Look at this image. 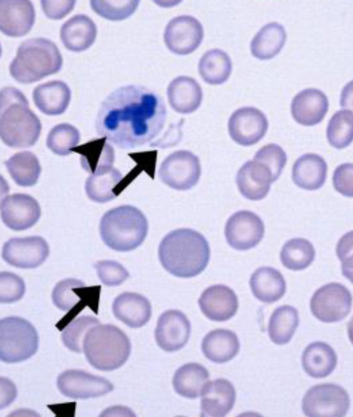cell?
Returning a JSON list of instances; mask_svg holds the SVG:
<instances>
[{
    "mask_svg": "<svg viewBox=\"0 0 353 417\" xmlns=\"http://www.w3.org/2000/svg\"><path fill=\"white\" fill-rule=\"evenodd\" d=\"M254 159L262 161L270 167L275 181L280 176L287 162L285 152L275 143H270L261 148L256 152Z\"/></svg>",
    "mask_w": 353,
    "mask_h": 417,
    "instance_id": "45",
    "label": "cell"
},
{
    "mask_svg": "<svg viewBox=\"0 0 353 417\" xmlns=\"http://www.w3.org/2000/svg\"><path fill=\"white\" fill-rule=\"evenodd\" d=\"M235 399V389L228 380L219 378L208 382L201 393V416H224L233 408Z\"/></svg>",
    "mask_w": 353,
    "mask_h": 417,
    "instance_id": "23",
    "label": "cell"
},
{
    "mask_svg": "<svg viewBox=\"0 0 353 417\" xmlns=\"http://www.w3.org/2000/svg\"><path fill=\"white\" fill-rule=\"evenodd\" d=\"M112 308L118 320L132 328L145 325L152 315V307L148 299L134 292L119 294L114 298Z\"/></svg>",
    "mask_w": 353,
    "mask_h": 417,
    "instance_id": "25",
    "label": "cell"
},
{
    "mask_svg": "<svg viewBox=\"0 0 353 417\" xmlns=\"http://www.w3.org/2000/svg\"><path fill=\"white\" fill-rule=\"evenodd\" d=\"M97 29L94 21L87 15L79 14L66 21L60 30V39L63 45L72 52L88 49L94 42Z\"/></svg>",
    "mask_w": 353,
    "mask_h": 417,
    "instance_id": "27",
    "label": "cell"
},
{
    "mask_svg": "<svg viewBox=\"0 0 353 417\" xmlns=\"http://www.w3.org/2000/svg\"><path fill=\"white\" fill-rule=\"evenodd\" d=\"M340 105L353 112V80L343 88L340 96Z\"/></svg>",
    "mask_w": 353,
    "mask_h": 417,
    "instance_id": "50",
    "label": "cell"
},
{
    "mask_svg": "<svg viewBox=\"0 0 353 417\" xmlns=\"http://www.w3.org/2000/svg\"><path fill=\"white\" fill-rule=\"evenodd\" d=\"M209 377L208 371L203 365L194 363H187L176 370L172 385L178 394L194 399L201 395Z\"/></svg>",
    "mask_w": 353,
    "mask_h": 417,
    "instance_id": "34",
    "label": "cell"
},
{
    "mask_svg": "<svg viewBox=\"0 0 353 417\" xmlns=\"http://www.w3.org/2000/svg\"><path fill=\"white\" fill-rule=\"evenodd\" d=\"M49 253L48 243L38 236L10 238L2 248L3 259L12 266L23 269L39 267Z\"/></svg>",
    "mask_w": 353,
    "mask_h": 417,
    "instance_id": "15",
    "label": "cell"
},
{
    "mask_svg": "<svg viewBox=\"0 0 353 417\" xmlns=\"http://www.w3.org/2000/svg\"><path fill=\"white\" fill-rule=\"evenodd\" d=\"M284 27L277 22L263 26L250 43L252 54L258 59L268 60L274 57L282 50L286 41Z\"/></svg>",
    "mask_w": 353,
    "mask_h": 417,
    "instance_id": "33",
    "label": "cell"
},
{
    "mask_svg": "<svg viewBox=\"0 0 353 417\" xmlns=\"http://www.w3.org/2000/svg\"><path fill=\"white\" fill-rule=\"evenodd\" d=\"M202 313L210 320L223 322L236 313L238 298L234 292L223 285H214L206 288L198 300Z\"/></svg>",
    "mask_w": 353,
    "mask_h": 417,
    "instance_id": "20",
    "label": "cell"
},
{
    "mask_svg": "<svg viewBox=\"0 0 353 417\" xmlns=\"http://www.w3.org/2000/svg\"><path fill=\"white\" fill-rule=\"evenodd\" d=\"M39 337L36 329L26 319L8 316L0 321V358L6 363H16L30 358L37 351Z\"/></svg>",
    "mask_w": 353,
    "mask_h": 417,
    "instance_id": "7",
    "label": "cell"
},
{
    "mask_svg": "<svg viewBox=\"0 0 353 417\" xmlns=\"http://www.w3.org/2000/svg\"><path fill=\"white\" fill-rule=\"evenodd\" d=\"M63 59L59 48L46 38H32L18 48L9 66L10 74L21 83H32L58 72Z\"/></svg>",
    "mask_w": 353,
    "mask_h": 417,
    "instance_id": "5",
    "label": "cell"
},
{
    "mask_svg": "<svg viewBox=\"0 0 353 417\" xmlns=\"http://www.w3.org/2000/svg\"><path fill=\"white\" fill-rule=\"evenodd\" d=\"M264 232L261 218L249 210L235 212L230 216L225 226L227 243L233 249L240 251L256 246L262 240Z\"/></svg>",
    "mask_w": 353,
    "mask_h": 417,
    "instance_id": "13",
    "label": "cell"
},
{
    "mask_svg": "<svg viewBox=\"0 0 353 417\" xmlns=\"http://www.w3.org/2000/svg\"><path fill=\"white\" fill-rule=\"evenodd\" d=\"M5 381H6V386H3V383H1V385L6 388V391L5 392L4 394H1V398H3L4 396H6L4 400L1 402V408H3L4 406L8 405L14 400L10 395H8V393L16 395V388H15L14 385L7 378H5Z\"/></svg>",
    "mask_w": 353,
    "mask_h": 417,
    "instance_id": "51",
    "label": "cell"
},
{
    "mask_svg": "<svg viewBox=\"0 0 353 417\" xmlns=\"http://www.w3.org/2000/svg\"><path fill=\"white\" fill-rule=\"evenodd\" d=\"M327 163L324 159L314 153L301 155L294 162L292 179L295 185L306 190H316L325 183Z\"/></svg>",
    "mask_w": 353,
    "mask_h": 417,
    "instance_id": "29",
    "label": "cell"
},
{
    "mask_svg": "<svg viewBox=\"0 0 353 417\" xmlns=\"http://www.w3.org/2000/svg\"><path fill=\"white\" fill-rule=\"evenodd\" d=\"M352 296L343 285L330 283L319 288L310 300L312 314L324 323H336L350 312Z\"/></svg>",
    "mask_w": 353,
    "mask_h": 417,
    "instance_id": "10",
    "label": "cell"
},
{
    "mask_svg": "<svg viewBox=\"0 0 353 417\" xmlns=\"http://www.w3.org/2000/svg\"><path fill=\"white\" fill-rule=\"evenodd\" d=\"M191 332L187 316L177 309H169L159 316L154 331L157 345L168 352L181 349L188 343Z\"/></svg>",
    "mask_w": 353,
    "mask_h": 417,
    "instance_id": "18",
    "label": "cell"
},
{
    "mask_svg": "<svg viewBox=\"0 0 353 417\" xmlns=\"http://www.w3.org/2000/svg\"><path fill=\"white\" fill-rule=\"evenodd\" d=\"M148 231L144 214L130 205L107 211L101 217L99 232L102 241L110 249L129 252L140 246Z\"/></svg>",
    "mask_w": 353,
    "mask_h": 417,
    "instance_id": "4",
    "label": "cell"
},
{
    "mask_svg": "<svg viewBox=\"0 0 353 417\" xmlns=\"http://www.w3.org/2000/svg\"><path fill=\"white\" fill-rule=\"evenodd\" d=\"M299 324L298 310L290 305L277 307L272 314L268 327L271 340L276 345H285L292 338Z\"/></svg>",
    "mask_w": 353,
    "mask_h": 417,
    "instance_id": "38",
    "label": "cell"
},
{
    "mask_svg": "<svg viewBox=\"0 0 353 417\" xmlns=\"http://www.w3.org/2000/svg\"><path fill=\"white\" fill-rule=\"evenodd\" d=\"M41 207L30 195L15 193L3 198L1 202V216L3 223L14 231L30 228L41 216Z\"/></svg>",
    "mask_w": 353,
    "mask_h": 417,
    "instance_id": "17",
    "label": "cell"
},
{
    "mask_svg": "<svg viewBox=\"0 0 353 417\" xmlns=\"http://www.w3.org/2000/svg\"><path fill=\"white\" fill-rule=\"evenodd\" d=\"M336 252L341 262L353 255V230L345 233L339 239Z\"/></svg>",
    "mask_w": 353,
    "mask_h": 417,
    "instance_id": "49",
    "label": "cell"
},
{
    "mask_svg": "<svg viewBox=\"0 0 353 417\" xmlns=\"http://www.w3.org/2000/svg\"><path fill=\"white\" fill-rule=\"evenodd\" d=\"M139 1H90L94 12L111 21H121L130 17L138 7Z\"/></svg>",
    "mask_w": 353,
    "mask_h": 417,
    "instance_id": "43",
    "label": "cell"
},
{
    "mask_svg": "<svg viewBox=\"0 0 353 417\" xmlns=\"http://www.w3.org/2000/svg\"><path fill=\"white\" fill-rule=\"evenodd\" d=\"M80 141V133L73 125L63 123L54 126L49 132L47 147L55 154L66 156L70 154Z\"/></svg>",
    "mask_w": 353,
    "mask_h": 417,
    "instance_id": "41",
    "label": "cell"
},
{
    "mask_svg": "<svg viewBox=\"0 0 353 417\" xmlns=\"http://www.w3.org/2000/svg\"><path fill=\"white\" fill-rule=\"evenodd\" d=\"M304 371L315 378H325L334 370L337 357L334 350L327 343L313 342L306 347L302 354Z\"/></svg>",
    "mask_w": 353,
    "mask_h": 417,
    "instance_id": "32",
    "label": "cell"
},
{
    "mask_svg": "<svg viewBox=\"0 0 353 417\" xmlns=\"http://www.w3.org/2000/svg\"><path fill=\"white\" fill-rule=\"evenodd\" d=\"M350 406L347 392L333 383L317 385L310 388L302 400V410L310 417H341Z\"/></svg>",
    "mask_w": 353,
    "mask_h": 417,
    "instance_id": "8",
    "label": "cell"
},
{
    "mask_svg": "<svg viewBox=\"0 0 353 417\" xmlns=\"http://www.w3.org/2000/svg\"><path fill=\"white\" fill-rule=\"evenodd\" d=\"M268 128V121L265 115L260 110L251 106L235 110L228 123L231 139L243 146L258 143L265 136Z\"/></svg>",
    "mask_w": 353,
    "mask_h": 417,
    "instance_id": "16",
    "label": "cell"
},
{
    "mask_svg": "<svg viewBox=\"0 0 353 417\" xmlns=\"http://www.w3.org/2000/svg\"><path fill=\"white\" fill-rule=\"evenodd\" d=\"M334 189L343 196L353 198V163L339 165L332 177Z\"/></svg>",
    "mask_w": 353,
    "mask_h": 417,
    "instance_id": "47",
    "label": "cell"
},
{
    "mask_svg": "<svg viewBox=\"0 0 353 417\" xmlns=\"http://www.w3.org/2000/svg\"><path fill=\"white\" fill-rule=\"evenodd\" d=\"M26 292L23 280L9 272L0 273V302L11 303L20 300Z\"/></svg>",
    "mask_w": 353,
    "mask_h": 417,
    "instance_id": "46",
    "label": "cell"
},
{
    "mask_svg": "<svg viewBox=\"0 0 353 417\" xmlns=\"http://www.w3.org/2000/svg\"><path fill=\"white\" fill-rule=\"evenodd\" d=\"M329 101L323 92L316 88H306L297 93L292 100L291 114L299 124L312 126L325 117Z\"/></svg>",
    "mask_w": 353,
    "mask_h": 417,
    "instance_id": "22",
    "label": "cell"
},
{
    "mask_svg": "<svg viewBox=\"0 0 353 417\" xmlns=\"http://www.w3.org/2000/svg\"><path fill=\"white\" fill-rule=\"evenodd\" d=\"M83 352L88 363L101 371H112L128 359L131 343L127 335L112 325H97L86 334Z\"/></svg>",
    "mask_w": 353,
    "mask_h": 417,
    "instance_id": "6",
    "label": "cell"
},
{
    "mask_svg": "<svg viewBox=\"0 0 353 417\" xmlns=\"http://www.w3.org/2000/svg\"><path fill=\"white\" fill-rule=\"evenodd\" d=\"M100 289V286L85 287L83 282L73 278L57 283L52 292V302L58 309L68 312L57 327L67 325L85 305L90 306L91 301L98 302Z\"/></svg>",
    "mask_w": 353,
    "mask_h": 417,
    "instance_id": "11",
    "label": "cell"
},
{
    "mask_svg": "<svg viewBox=\"0 0 353 417\" xmlns=\"http://www.w3.org/2000/svg\"><path fill=\"white\" fill-rule=\"evenodd\" d=\"M201 173L199 159L188 150H177L161 163L159 176L168 187L176 190H188L198 183Z\"/></svg>",
    "mask_w": 353,
    "mask_h": 417,
    "instance_id": "9",
    "label": "cell"
},
{
    "mask_svg": "<svg viewBox=\"0 0 353 417\" xmlns=\"http://www.w3.org/2000/svg\"><path fill=\"white\" fill-rule=\"evenodd\" d=\"M240 343L236 334L228 329H216L203 338L201 349L210 361L223 363L232 360L239 352Z\"/></svg>",
    "mask_w": 353,
    "mask_h": 417,
    "instance_id": "31",
    "label": "cell"
},
{
    "mask_svg": "<svg viewBox=\"0 0 353 417\" xmlns=\"http://www.w3.org/2000/svg\"><path fill=\"white\" fill-rule=\"evenodd\" d=\"M123 179L120 171L114 167L97 175H90L85 181L88 197L97 203H104L115 199L121 192L119 185Z\"/></svg>",
    "mask_w": 353,
    "mask_h": 417,
    "instance_id": "37",
    "label": "cell"
},
{
    "mask_svg": "<svg viewBox=\"0 0 353 417\" xmlns=\"http://www.w3.org/2000/svg\"><path fill=\"white\" fill-rule=\"evenodd\" d=\"M57 385L63 396L72 399L97 398L114 389L113 385L105 378L79 369H68L61 373Z\"/></svg>",
    "mask_w": 353,
    "mask_h": 417,
    "instance_id": "14",
    "label": "cell"
},
{
    "mask_svg": "<svg viewBox=\"0 0 353 417\" xmlns=\"http://www.w3.org/2000/svg\"><path fill=\"white\" fill-rule=\"evenodd\" d=\"M275 181L270 167L261 161L253 159L245 162L239 170L236 182L241 194L246 199L259 201L265 198Z\"/></svg>",
    "mask_w": 353,
    "mask_h": 417,
    "instance_id": "19",
    "label": "cell"
},
{
    "mask_svg": "<svg viewBox=\"0 0 353 417\" xmlns=\"http://www.w3.org/2000/svg\"><path fill=\"white\" fill-rule=\"evenodd\" d=\"M5 165L13 181L22 187L35 185L41 172L38 158L30 151L14 154L5 162Z\"/></svg>",
    "mask_w": 353,
    "mask_h": 417,
    "instance_id": "36",
    "label": "cell"
},
{
    "mask_svg": "<svg viewBox=\"0 0 353 417\" xmlns=\"http://www.w3.org/2000/svg\"><path fill=\"white\" fill-rule=\"evenodd\" d=\"M315 258L313 245L307 239L294 238L282 247L280 259L283 265L293 271L303 270L309 267Z\"/></svg>",
    "mask_w": 353,
    "mask_h": 417,
    "instance_id": "39",
    "label": "cell"
},
{
    "mask_svg": "<svg viewBox=\"0 0 353 417\" xmlns=\"http://www.w3.org/2000/svg\"><path fill=\"white\" fill-rule=\"evenodd\" d=\"M347 334L349 339L353 345V316L351 318L347 325Z\"/></svg>",
    "mask_w": 353,
    "mask_h": 417,
    "instance_id": "53",
    "label": "cell"
},
{
    "mask_svg": "<svg viewBox=\"0 0 353 417\" xmlns=\"http://www.w3.org/2000/svg\"><path fill=\"white\" fill-rule=\"evenodd\" d=\"M34 20L35 11L30 1H0V29L4 34L13 37L24 36L32 28Z\"/></svg>",
    "mask_w": 353,
    "mask_h": 417,
    "instance_id": "21",
    "label": "cell"
},
{
    "mask_svg": "<svg viewBox=\"0 0 353 417\" xmlns=\"http://www.w3.org/2000/svg\"><path fill=\"white\" fill-rule=\"evenodd\" d=\"M326 136L330 145L336 149L347 147L353 141V112L336 111L327 123Z\"/></svg>",
    "mask_w": 353,
    "mask_h": 417,
    "instance_id": "40",
    "label": "cell"
},
{
    "mask_svg": "<svg viewBox=\"0 0 353 417\" xmlns=\"http://www.w3.org/2000/svg\"><path fill=\"white\" fill-rule=\"evenodd\" d=\"M341 263V271L343 276L353 284V255Z\"/></svg>",
    "mask_w": 353,
    "mask_h": 417,
    "instance_id": "52",
    "label": "cell"
},
{
    "mask_svg": "<svg viewBox=\"0 0 353 417\" xmlns=\"http://www.w3.org/2000/svg\"><path fill=\"white\" fill-rule=\"evenodd\" d=\"M254 296L260 301L272 303L281 298L286 291V283L282 274L272 267H261L250 279Z\"/></svg>",
    "mask_w": 353,
    "mask_h": 417,
    "instance_id": "30",
    "label": "cell"
},
{
    "mask_svg": "<svg viewBox=\"0 0 353 417\" xmlns=\"http://www.w3.org/2000/svg\"><path fill=\"white\" fill-rule=\"evenodd\" d=\"M71 99L69 86L63 81L54 80L37 85L32 92L36 107L43 114L50 116L63 114Z\"/></svg>",
    "mask_w": 353,
    "mask_h": 417,
    "instance_id": "28",
    "label": "cell"
},
{
    "mask_svg": "<svg viewBox=\"0 0 353 417\" xmlns=\"http://www.w3.org/2000/svg\"><path fill=\"white\" fill-rule=\"evenodd\" d=\"M41 131V123L29 108L24 94L14 87H6L0 93V136L12 148L34 145Z\"/></svg>",
    "mask_w": 353,
    "mask_h": 417,
    "instance_id": "3",
    "label": "cell"
},
{
    "mask_svg": "<svg viewBox=\"0 0 353 417\" xmlns=\"http://www.w3.org/2000/svg\"><path fill=\"white\" fill-rule=\"evenodd\" d=\"M158 254L161 265L170 274L191 278L205 269L210 261V249L201 233L190 228H179L163 238Z\"/></svg>",
    "mask_w": 353,
    "mask_h": 417,
    "instance_id": "2",
    "label": "cell"
},
{
    "mask_svg": "<svg viewBox=\"0 0 353 417\" xmlns=\"http://www.w3.org/2000/svg\"><path fill=\"white\" fill-rule=\"evenodd\" d=\"M72 151L80 154L81 167L90 175L101 174L113 167L114 150L105 137L93 139Z\"/></svg>",
    "mask_w": 353,
    "mask_h": 417,
    "instance_id": "24",
    "label": "cell"
},
{
    "mask_svg": "<svg viewBox=\"0 0 353 417\" xmlns=\"http://www.w3.org/2000/svg\"><path fill=\"white\" fill-rule=\"evenodd\" d=\"M75 1H41V8L46 16L51 19H61L70 13L74 7Z\"/></svg>",
    "mask_w": 353,
    "mask_h": 417,
    "instance_id": "48",
    "label": "cell"
},
{
    "mask_svg": "<svg viewBox=\"0 0 353 417\" xmlns=\"http://www.w3.org/2000/svg\"><path fill=\"white\" fill-rule=\"evenodd\" d=\"M94 267L101 283L108 287L120 285L130 276L128 270L115 261H99Z\"/></svg>",
    "mask_w": 353,
    "mask_h": 417,
    "instance_id": "44",
    "label": "cell"
},
{
    "mask_svg": "<svg viewBox=\"0 0 353 417\" xmlns=\"http://www.w3.org/2000/svg\"><path fill=\"white\" fill-rule=\"evenodd\" d=\"M232 61L229 55L221 49H212L201 57L198 70L203 80L210 85L225 83L232 72Z\"/></svg>",
    "mask_w": 353,
    "mask_h": 417,
    "instance_id": "35",
    "label": "cell"
},
{
    "mask_svg": "<svg viewBox=\"0 0 353 417\" xmlns=\"http://www.w3.org/2000/svg\"><path fill=\"white\" fill-rule=\"evenodd\" d=\"M99 324L100 321L92 316H81L73 319L62 329L61 340L63 345L70 351L82 352L83 340L87 332Z\"/></svg>",
    "mask_w": 353,
    "mask_h": 417,
    "instance_id": "42",
    "label": "cell"
},
{
    "mask_svg": "<svg viewBox=\"0 0 353 417\" xmlns=\"http://www.w3.org/2000/svg\"><path fill=\"white\" fill-rule=\"evenodd\" d=\"M166 108L156 92L139 85L119 87L101 103L97 133L121 149L144 145L162 131Z\"/></svg>",
    "mask_w": 353,
    "mask_h": 417,
    "instance_id": "1",
    "label": "cell"
},
{
    "mask_svg": "<svg viewBox=\"0 0 353 417\" xmlns=\"http://www.w3.org/2000/svg\"><path fill=\"white\" fill-rule=\"evenodd\" d=\"M204 35L202 24L195 17L180 15L166 25L163 39L168 49L179 55L189 54L201 45Z\"/></svg>",
    "mask_w": 353,
    "mask_h": 417,
    "instance_id": "12",
    "label": "cell"
},
{
    "mask_svg": "<svg viewBox=\"0 0 353 417\" xmlns=\"http://www.w3.org/2000/svg\"><path fill=\"white\" fill-rule=\"evenodd\" d=\"M167 96L174 111L180 114H190L201 105L203 92L195 79L187 76H179L168 85Z\"/></svg>",
    "mask_w": 353,
    "mask_h": 417,
    "instance_id": "26",
    "label": "cell"
}]
</instances>
